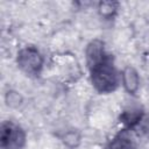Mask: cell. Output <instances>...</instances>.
<instances>
[{
  "instance_id": "1",
  "label": "cell",
  "mask_w": 149,
  "mask_h": 149,
  "mask_svg": "<svg viewBox=\"0 0 149 149\" xmlns=\"http://www.w3.org/2000/svg\"><path fill=\"white\" fill-rule=\"evenodd\" d=\"M90 77L93 87L99 93H112L120 83L119 73L109 55L97 65L90 68Z\"/></svg>"
},
{
  "instance_id": "2",
  "label": "cell",
  "mask_w": 149,
  "mask_h": 149,
  "mask_svg": "<svg viewBox=\"0 0 149 149\" xmlns=\"http://www.w3.org/2000/svg\"><path fill=\"white\" fill-rule=\"evenodd\" d=\"M26 144V133L13 121H3L0 129V146L2 149H22Z\"/></svg>"
},
{
  "instance_id": "3",
  "label": "cell",
  "mask_w": 149,
  "mask_h": 149,
  "mask_svg": "<svg viewBox=\"0 0 149 149\" xmlns=\"http://www.w3.org/2000/svg\"><path fill=\"white\" fill-rule=\"evenodd\" d=\"M17 66L29 76H38L43 68V57L35 47H24L17 52Z\"/></svg>"
},
{
  "instance_id": "4",
  "label": "cell",
  "mask_w": 149,
  "mask_h": 149,
  "mask_svg": "<svg viewBox=\"0 0 149 149\" xmlns=\"http://www.w3.org/2000/svg\"><path fill=\"white\" fill-rule=\"evenodd\" d=\"M85 55H86V63L88 65V69L97 65L98 63H100L108 56L105 51L104 43L100 40L91 41L86 47Z\"/></svg>"
},
{
  "instance_id": "5",
  "label": "cell",
  "mask_w": 149,
  "mask_h": 149,
  "mask_svg": "<svg viewBox=\"0 0 149 149\" xmlns=\"http://www.w3.org/2000/svg\"><path fill=\"white\" fill-rule=\"evenodd\" d=\"M121 80H122V85L126 88V91L130 94H135L140 87V78H139V73L137 71L132 68V66H127L123 69L122 74H121Z\"/></svg>"
},
{
  "instance_id": "6",
  "label": "cell",
  "mask_w": 149,
  "mask_h": 149,
  "mask_svg": "<svg viewBox=\"0 0 149 149\" xmlns=\"http://www.w3.org/2000/svg\"><path fill=\"white\" fill-rule=\"evenodd\" d=\"M134 141L128 130H120L105 147V149H134Z\"/></svg>"
},
{
  "instance_id": "7",
  "label": "cell",
  "mask_w": 149,
  "mask_h": 149,
  "mask_svg": "<svg viewBox=\"0 0 149 149\" xmlns=\"http://www.w3.org/2000/svg\"><path fill=\"white\" fill-rule=\"evenodd\" d=\"M142 112L140 109H129V111H125L121 115V121L127 126V127H135L140 123V121L142 120Z\"/></svg>"
},
{
  "instance_id": "8",
  "label": "cell",
  "mask_w": 149,
  "mask_h": 149,
  "mask_svg": "<svg viewBox=\"0 0 149 149\" xmlns=\"http://www.w3.org/2000/svg\"><path fill=\"white\" fill-rule=\"evenodd\" d=\"M118 10V3L116 2H111V1H105L99 3V13L104 17H113L114 14Z\"/></svg>"
},
{
  "instance_id": "9",
  "label": "cell",
  "mask_w": 149,
  "mask_h": 149,
  "mask_svg": "<svg viewBox=\"0 0 149 149\" xmlns=\"http://www.w3.org/2000/svg\"><path fill=\"white\" fill-rule=\"evenodd\" d=\"M63 141L68 147L76 148L80 142V135L76 130H70V132L65 133V135L63 137Z\"/></svg>"
},
{
  "instance_id": "10",
  "label": "cell",
  "mask_w": 149,
  "mask_h": 149,
  "mask_svg": "<svg viewBox=\"0 0 149 149\" xmlns=\"http://www.w3.org/2000/svg\"><path fill=\"white\" fill-rule=\"evenodd\" d=\"M137 126L141 127V130L144 134L149 135V118H142V120L140 121V123Z\"/></svg>"
}]
</instances>
